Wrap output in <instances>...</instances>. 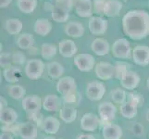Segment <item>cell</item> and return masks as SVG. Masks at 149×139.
<instances>
[{
    "instance_id": "obj_26",
    "label": "cell",
    "mask_w": 149,
    "mask_h": 139,
    "mask_svg": "<svg viewBox=\"0 0 149 139\" xmlns=\"http://www.w3.org/2000/svg\"><path fill=\"white\" fill-rule=\"evenodd\" d=\"M138 108L139 107H138V105L135 104L134 102L127 100L124 104H122L120 106V111L122 117H124L125 119H128V120H132L137 115Z\"/></svg>"
},
{
    "instance_id": "obj_20",
    "label": "cell",
    "mask_w": 149,
    "mask_h": 139,
    "mask_svg": "<svg viewBox=\"0 0 149 139\" xmlns=\"http://www.w3.org/2000/svg\"><path fill=\"white\" fill-rule=\"evenodd\" d=\"M18 113L13 108L8 107L0 110V122L6 126H11L18 120Z\"/></svg>"
},
{
    "instance_id": "obj_5",
    "label": "cell",
    "mask_w": 149,
    "mask_h": 139,
    "mask_svg": "<svg viewBox=\"0 0 149 139\" xmlns=\"http://www.w3.org/2000/svg\"><path fill=\"white\" fill-rule=\"evenodd\" d=\"M56 91L62 96H70L77 93V85L73 77H61L56 83Z\"/></svg>"
},
{
    "instance_id": "obj_6",
    "label": "cell",
    "mask_w": 149,
    "mask_h": 139,
    "mask_svg": "<svg viewBox=\"0 0 149 139\" xmlns=\"http://www.w3.org/2000/svg\"><path fill=\"white\" fill-rule=\"evenodd\" d=\"M106 93L105 85L98 81H93L86 86V96L91 101H99Z\"/></svg>"
},
{
    "instance_id": "obj_2",
    "label": "cell",
    "mask_w": 149,
    "mask_h": 139,
    "mask_svg": "<svg viewBox=\"0 0 149 139\" xmlns=\"http://www.w3.org/2000/svg\"><path fill=\"white\" fill-rule=\"evenodd\" d=\"M112 55L120 59H129L132 56V47L130 42L126 38L116 40L111 47Z\"/></svg>"
},
{
    "instance_id": "obj_40",
    "label": "cell",
    "mask_w": 149,
    "mask_h": 139,
    "mask_svg": "<svg viewBox=\"0 0 149 139\" xmlns=\"http://www.w3.org/2000/svg\"><path fill=\"white\" fill-rule=\"evenodd\" d=\"M107 0H93L94 5V13L97 16H102L104 15V8L105 4Z\"/></svg>"
},
{
    "instance_id": "obj_29",
    "label": "cell",
    "mask_w": 149,
    "mask_h": 139,
    "mask_svg": "<svg viewBox=\"0 0 149 139\" xmlns=\"http://www.w3.org/2000/svg\"><path fill=\"white\" fill-rule=\"evenodd\" d=\"M64 71V67L58 61H53L47 65V73L49 77L52 79H60Z\"/></svg>"
},
{
    "instance_id": "obj_7",
    "label": "cell",
    "mask_w": 149,
    "mask_h": 139,
    "mask_svg": "<svg viewBox=\"0 0 149 139\" xmlns=\"http://www.w3.org/2000/svg\"><path fill=\"white\" fill-rule=\"evenodd\" d=\"M74 64L79 71L83 73H88L95 66V59L90 54H78L74 57Z\"/></svg>"
},
{
    "instance_id": "obj_12",
    "label": "cell",
    "mask_w": 149,
    "mask_h": 139,
    "mask_svg": "<svg viewBox=\"0 0 149 139\" xmlns=\"http://www.w3.org/2000/svg\"><path fill=\"white\" fill-rule=\"evenodd\" d=\"M132 58L137 65L142 67L149 65V46L136 45L132 50Z\"/></svg>"
},
{
    "instance_id": "obj_15",
    "label": "cell",
    "mask_w": 149,
    "mask_h": 139,
    "mask_svg": "<svg viewBox=\"0 0 149 139\" xmlns=\"http://www.w3.org/2000/svg\"><path fill=\"white\" fill-rule=\"evenodd\" d=\"M75 13L81 18H91L94 14V5L92 0H77Z\"/></svg>"
},
{
    "instance_id": "obj_42",
    "label": "cell",
    "mask_w": 149,
    "mask_h": 139,
    "mask_svg": "<svg viewBox=\"0 0 149 139\" xmlns=\"http://www.w3.org/2000/svg\"><path fill=\"white\" fill-rule=\"evenodd\" d=\"M132 131L136 136H142L145 135V128L139 122H136L132 125Z\"/></svg>"
},
{
    "instance_id": "obj_49",
    "label": "cell",
    "mask_w": 149,
    "mask_h": 139,
    "mask_svg": "<svg viewBox=\"0 0 149 139\" xmlns=\"http://www.w3.org/2000/svg\"><path fill=\"white\" fill-rule=\"evenodd\" d=\"M43 139H56V138L53 137V136H45V137H44Z\"/></svg>"
},
{
    "instance_id": "obj_24",
    "label": "cell",
    "mask_w": 149,
    "mask_h": 139,
    "mask_svg": "<svg viewBox=\"0 0 149 139\" xmlns=\"http://www.w3.org/2000/svg\"><path fill=\"white\" fill-rule=\"evenodd\" d=\"M52 22L48 19L39 18L34 23V32L41 36H47L52 30Z\"/></svg>"
},
{
    "instance_id": "obj_44",
    "label": "cell",
    "mask_w": 149,
    "mask_h": 139,
    "mask_svg": "<svg viewBox=\"0 0 149 139\" xmlns=\"http://www.w3.org/2000/svg\"><path fill=\"white\" fill-rule=\"evenodd\" d=\"M0 102H1V106H0V110H4V109H6V108H8V101H7V99L5 98L4 96H0Z\"/></svg>"
},
{
    "instance_id": "obj_17",
    "label": "cell",
    "mask_w": 149,
    "mask_h": 139,
    "mask_svg": "<svg viewBox=\"0 0 149 139\" xmlns=\"http://www.w3.org/2000/svg\"><path fill=\"white\" fill-rule=\"evenodd\" d=\"M91 49L93 52L95 53L97 56H105L109 53L110 51V45L109 41L105 38H95L91 44Z\"/></svg>"
},
{
    "instance_id": "obj_38",
    "label": "cell",
    "mask_w": 149,
    "mask_h": 139,
    "mask_svg": "<svg viewBox=\"0 0 149 139\" xmlns=\"http://www.w3.org/2000/svg\"><path fill=\"white\" fill-rule=\"evenodd\" d=\"M127 100L134 102L135 104L138 105V107L143 106V102H145V98H143V95H141L139 92H136V91H132L129 93V94L127 95Z\"/></svg>"
},
{
    "instance_id": "obj_14",
    "label": "cell",
    "mask_w": 149,
    "mask_h": 139,
    "mask_svg": "<svg viewBox=\"0 0 149 139\" xmlns=\"http://www.w3.org/2000/svg\"><path fill=\"white\" fill-rule=\"evenodd\" d=\"M18 133L22 139H35L38 136V129L32 122H25L18 126Z\"/></svg>"
},
{
    "instance_id": "obj_21",
    "label": "cell",
    "mask_w": 149,
    "mask_h": 139,
    "mask_svg": "<svg viewBox=\"0 0 149 139\" xmlns=\"http://www.w3.org/2000/svg\"><path fill=\"white\" fill-rule=\"evenodd\" d=\"M121 9H122V2L120 0H107L105 4L104 15L109 18L119 16Z\"/></svg>"
},
{
    "instance_id": "obj_47",
    "label": "cell",
    "mask_w": 149,
    "mask_h": 139,
    "mask_svg": "<svg viewBox=\"0 0 149 139\" xmlns=\"http://www.w3.org/2000/svg\"><path fill=\"white\" fill-rule=\"evenodd\" d=\"M54 7H55V5H52V4H50V3H47V2L45 3V10H48V11L50 10V11L52 12Z\"/></svg>"
},
{
    "instance_id": "obj_45",
    "label": "cell",
    "mask_w": 149,
    "mask_h": 139,
    "mask_svg": "<svg viewBox=\"0 0 149 139\" xmlns=\"http://www.w3.org/2000/svg\"><path fill=\"white\" fill-rule=\"evenodd\" d=\"M11 2H12V0H0V8H7L11 4Z\"/></svg>"
},
{
    "instance_id": "obj_10",
    "label": "cell",
    "mask_w": 149,
    "mask_h": 139,
    "mask_svg": "<svg viewBox=\"0 0 149 139\" xmlns=\"http://www.w3.org/2000/svg\"><path fill=\"white\" fill-rule=\"evenodd\" d=\"M117 108L111 102H102L98 105V114L102 122H110L116 117Z\"/></svg>"
},
{
    "instance_id": "obj_30",
    "label": "cell",
    "mask_w": 149,
    "mask_h": 139,
    "mask_svg": "<svg viewBox=\"0 0 149 139\" xmlns=\"http://www.w3.org/2000/svg\"><path fill=\"white\" fill-rule=\"evenodd\" d=\"M37 0H17V6L22 12L25 14L33 13L37 7Z\"/></svg>"
},
{
    "instance_id": "obj_28",
    "label": "cell",
    "mask_w": 149,
    "mask_h": 139,
    "mask_svg": "<svg viewBox=\"0 0 149 139\" xmlns=\"http://www.w3.org/2000/svg\"><path fill=\"white\" fill-rule=\"evenodd\" d=\"M3 76L8 83L14 84L19 81L20 76H22V73H20V70L17 66H10L4 70Z\"/></svg>"
},
{
    "instance_id": "obj_48",
    "label": "cell",
    "mask_w": 149,
    "mask_h": 139,
    "mask_svg": "<svg viewBox=\"0 0 149 139\" xmlns=\"http://www.w3.org/2000/svg\"><path fill=\"white\" fill-rule=\"evenodd\" d=\"M146 121L149 122V109L146 110Z\"/></svg>"
},
{
    "instance_id": "obj_51",
    "label": "cell",
    "mask_w": 149,
    "mask_h": 139,
    "mask_svg": "<svg viewBox=\"0 0 149 139\" xmlns=\"http://www.w3.org/2000/svg\"><path fill=\"white\" fill-rule=\"evenodd\" d=\"M49 1H51V2H54V3H56V0H49Z\"/></svg>"
},
{
    "instance_id": "obj_37",
    "label": "cell",
    "mask_w": 149,
    "mask_h": 139,
    "mask_svg": "<svg viewBox=\"0 0 149 139\" xmlns=\"http://www.w3.org/2000/svg\"><path fill=\"white\" fill-rule=\"evenodd\" d=\"M77 0H56L55 5L60 9L65 10L67 12H70L73 7H75Z\"/></svg>"
},
{
    "instance_id": "obj_13",
    "label": "cell",
    "mask_w": 149,
    "mask_h": 139,
    "mask_svg": "<svg viewBox=\"0 0 149 139\" xmlns=\"http://www.w3.org/2000/svg\"><path fill=\"white\" fill-rule=\"evenodd\" d=\"M120 81L121 87L126 90L133 91L140 83V76L135 71L129 70L123 74Z\"/></svg>"
},
{
    "instance_id": "obj_39",
    "label": "cell",
    "mask_w": 149,
    "mask_h": 139,
    "mask_svg": "<svg viewBox=\"0 0 149 139\" xmlns=\"http://www.w3.org/2000/svg\"><path fill=\"white\" fill-rule=\"evenodd\" d=\"M12 54L8 52H3L0 55V66L2 68L7 69L8 67L12 66Z\"/></svg>"
},
{
    "instance_id": "obj_25",
    "label": "cell",
    "mask_w": 149,
    "mask_h": 139,
    "mask_svg": "<svg viewBox=\"0 0 149 139\" xmlns=\"http://www.w3.org/2000/svg\"><path fill=\"white\" fill-rule=\"evenodd\" d=\"M77 114H78V112H77L76 108L71 105H63L59 111L61 120L66 123L73 122L76 120Z\"/></svg>"
},
{
    "instance_id": "obj_9",
    "label": "cell",
    "mask_w": 149,
    "mask_h": 139,
    "mask_svg": "<svg viewBox=\"0 0 149 139\" xmlns=\"http://www.w3.org/2000/svg\"><path fill=\"white\" fill-rule=\"evenodd\" d=\"M95 73L98 79L107 81L114 77L115 67L106 61H100L95 67Z\"/></svg>"
},
{
    "instance_id": "obj_50",
    "label": "cell",
    "mask_w": 149,
    "mask_h": 139,
    "mask_svg": "<svg viewBox=\"0 0 149 139\" xmlns=\"http://www.w3.org/2000/svg\"><path fill=\"white\" fill-rule=\"evenodd\" d=\"M146 86H147V88H148V90H149V77H148V79H147V81H146Z\"/></svg>"
},
{
    "instance_id": "obj_11",
    "label": "cell",
    "mask_w": 149,
    "mask_h": 139,
    "mask_svg": "<svg viewBox=\"0 0 149 139\" xmlns=\"http://www.w3.org/2000/svg\"><path fill=\"white\" fill-rule=\"evenodd\" d=\"M81 128L85 132H94L100 124V119L95 113L87 112L81 119Z\"/></svg>"
},
{
    "instance_id": "obj_3",
    "label": "cell",
    "mask_w": 149,
    "mask_h": 139,
    "mask_svg": "<svg viewBox=\"0 0 149 139\" xmlns=\"http://www.w3.org/2000/svg\"><path fill=\"white\" fill-rule=\"evenodd\" d=\"M42 100L36 95L27 96L22 98V108L30 118H35L42 108Z\"/></svg>"
},
{
    "instance_id": "obj_19",
    "label": "cell",
    "mask_w": 149,
    "mask_h": 139,
    "mask_svg": "<svg viewBox=\"0 0 149 139\" xmlns=\"http://www.w3.org/2000/svg\"><path fill=\"white\" fill-rule=\"evenodd\" d=\"M61 98L56 95H47L43 101V108L48 112H56L61 109Z\"/></svg>"
},
{
    "instance_id": "obj_36",
    "label": "cell",
    "mask_w": 149,
    "mask_h": 139,
    "mask_svg": "<svg viewBox=\"0 0 149 139\" xmlns=\"http://www.w3.org/2000/svg\"><path fill=\"white\" fill-rule=\"evenodd\" d=\"M114 67H115L114 78H116L118 80H120L123 74H124L127 71L130 70L129 64H127L126 62H122V61H118V62H116Z\"/></svg>"
},
{
    "instance_id": "obj_18",
    "label": "cell",
    "mask_w": 149,
    "mask_h": 139,
    "mask_svg": "<svg viewBox=\"0 0 149 139\" xmlns=\"http://www.w3.org/2000/svg\"><path fill=\"white\" fill-rule=\"evenodd\" d=\"M102 136L105 139H120L122 136V129L118 124L107 123L102 129Z\"/></svg>"
},
{
    "instance_id": "obj_23",
    "label": "cell",
    "mask_w": 149,
    "mask_h": 139,
    "mask_svg": "<svg viewBox=\"0 0 149 139\" xmlns=\"http://www.w3.org/2000/svg\"><path fill=\"white\" fill-rule=\"evenodd\" d=\"M64 32L67 35L72 38H80L84 34V25L78 22H70L66 24Z\"/></svg>"
},
{
    "instance_id": "obj_46",
    "label": "cell",
    "mask_w": 149,
    "mask_h": 139,
    "mask_svg": "<svg viewBox=\"0 0 149 139\" xmlns=\"http://www.w3.org/2000/svg\"><path fill=\"white\" fill-rule=\"evenodd\" d=\"M0 139H14V137L12 136V135L10 133L4 132V133H1V135H0Z\"/></svg>"
},
{
    "instance_id": "obj_4",
    "label": "cell",
    "mask_w": 149,
    "mask_h": 139,
    "mask_svg": "<svg viewBox=\"0 0 149 139\" xmlns=\"http://www.w3.org/2000/svg\"><path fill=\"white\" fill-rule=\"evenodd\" d=\"M45 71V63L38 59H31L25 64V74L31 80H38L43 75Z\"/></svg>"
},
{
    "instance_id": "obj_1",
    "label": "cell",
    "mask_w": 149,
    "mask_h": 139,
    "mask_svg": "<svg viewBox=\"0 0 149 139\" xmlns=\"http://www.w3.org/2000/svg\"><path fill=\"white\" fill-rule=\"evenodd\" d=\"M123 33L132 40H142L149 35V12L143 9L128 11L122 18Z\"/></svg>"
},
{
    "instance_id": "obj_8",
    "label": "cell",
    "mask_w": 149,
    "mask_h": 139,
    "mask_svg": "<svg viewBox=\"0 0 149 139\" xmlns=\"http://www.w3.org/2000/svg\"><path fill=\"white\" fill-rule=\"evenodd\" d=\"M107 26H109V23H107V19L103 18L102 16H94L89 20L88 28L91 34L94 35L104 34L107 32Z\"/></svg>"
},
{
    "instance_id": "obj_43",
    "label": "cell",
    "mask_w": 149,
    "mask_h": 139,
    "mask_svg": "<svg viewBox=\"0 0 149 139\" xmlns=\"http://www.w3.org/2000/svg\"><path fill=\"white\" fill-rule=\"evenodd\" d=\"M76 139H95V137L91 133H80L77 136Z\"/></svg>"
},
{
    "instance_id": "obj_16",
    "label": "cell",
    "mask_w": 149,
    "mask_h": 139,
    "mask_svg": "<svg viewBox=\"0 0 149 139\" xmlns=\"http://www.w3.org/2000/svg\"><path fill=\"white\" fill-rule=\"evenodd\" d=\"M59 54L64 58H72L78 51V47L73 40L63 39L59 42L58 45Z\"/></svg>"
},
{
    "instance_id": "obj_33",
    "label": "cell",
    "mask_w": 149,
    "mask_h": 139,
    "mask_svg": "<svg viewBox=\"0 0 149 139\" xmlns=\"http://www.w3.org/2000/svg\"><path fill=\"white\" fill-rule=\"evenodd\" d=\"M51 17H52L54 22H58V23H62V22H66L67 20H69L70 13L65 11V10L60 9L59 8H58L55 5L52 12H51Z\"/></svg>"
},
{
    "instance_id": "obj_41",
    "label": "cell",
    "mask_w": 149,
    "mask_h": 139,
    "mask_svg": "<svg viewBox=\"0 0 149 139\" xmlns=\"http://www.w3.org/2000/svg\"><path fill=\"white\" fill-rule=\"evenodd\" d=\"M12 61L13 64L16 65H24L26 64V56L22 51H17L12 54Z\"/></svg>"
},
{
    "instance_id": "obj_22",
    "label": "cell",
    "mask_w": 149,
    "mask_h": 139,
    "mask_svg": "<svg viewBox=\"0 0 149 139\" xmlns=\"http://www.w3.org/2000/svg\"><path fill=\"white\" fill-rule=\"evenodd\" d=\"M41 127H42L43 131L48 135H56L60 128V122L56 118L48 116L43 121Z\"/></svg>"
},
{
    "instance_id": "obj_35",
    "label": "cell",
    "mask_w": 149,
    "mask_h": 139,
    "mask_svg": "<svg viewBox=\"0 0 149 139\" xmlns=\"http://www.w3.org/2000/svg\"><path fill=\"white\" fill-rule=\"evenodd\" d=\"M111 98L116 104L122 105L127 101V94L123 89L116 88L111 92Z\"/></svg>"
},
{
    "instance_id": "obj_31",
    "label": "cell",
    "mask_w": 149,
    "mask_h": 139,
    "mask_svg": "<svg viewBox=\"0 0 149 139\" xmlns=\"http://www.w3.org/2000/svg\"><path fill=\"white\" fill-rule=\"evenodd\" d=\"M16 44L20 49H29L34 44V37L33 34L24 33L19 36Z\"/></svg>"
},
{
    "instance_id": "obj_34",
    "label": "cell",
    "mask_w": 149,
    "mask_h": 139,
    "mask_svg": "<svg viewBox=\"0 0 149 139\" xmlns=\"http://www.w3.org/2000/svg\"><path fill=\"white\" fill-rule=\"evenodd\" d=\"M8 95L15 100L24 98L26 95V89L19 85H13L8 88Z\"/></svg>"
},
{
    "instance_id": "obj_27",
    "label": "cell",
    "mask_w": 149,
    "mask_h": 139,
    "mask_svg": "<svg viewBox=\"0 0 149 139\" xmlns=\"http://www.w3.org/2000/svg\"><path fill=\"white\" fill-rule=\"evenodd\" d=\"M22 27H23L22 22L17 18H9L6 20V23H5L6 31L11 35L19 34L22 32Z\"/></svg>"
},
{
    "instance_id": "obj_32",
    "label": "cell",
    "mask_w": 149,
    "mask_h": 139,
    "mask_svg": "<svg viewBox=\"0 0 149 139\" xmlns=\"http://www.w3.org/2000/svg\"><path fill=\"white\" fill-rule=\"evenodd\" d=\"M58 49L55 45L49 44V43H45L41 46V55L44 59L49 60L56 55Z\"/></svg>"
}]
</instances>
